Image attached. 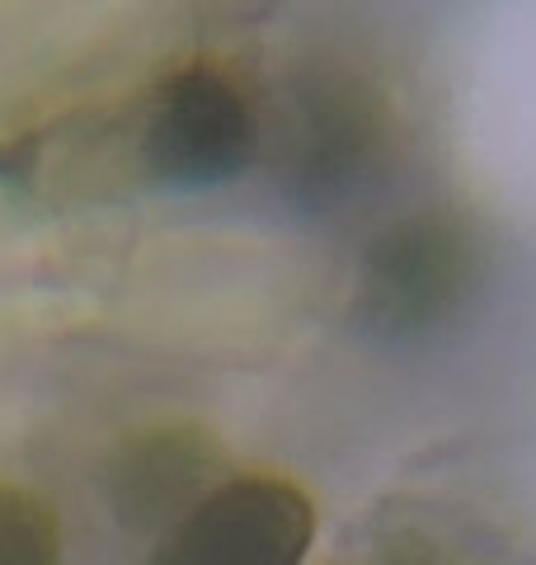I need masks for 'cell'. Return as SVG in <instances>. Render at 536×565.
I'll list each match as a JSON object with an SVG mask.
<instances>
[{"label": "cell", "instance_id": "obj_2", "mask_svg": "<svg viewBox=\"0 0 536 565\" xmlns=\"http://www.w3.org/2000/svg\"><path fill=\"white\" fill-rule=\"evenodd\" d=\"M315 504L288 476H231L179 514L147 565H301Z\"/></svg>", "mask_w": 536, "mask_h": 565}, {"label": "cell", "instance_id": "obj_4", "mask_svg": "<svg viewBox=\"0 0 536 565\" xmlns=\"http://www.w3.org/2000/svg\"><path fill=\"white\" fill-rule=\"evenodd\" d=\"M207 452L189 434H156L147 444L128 448V462L114 471V504L132 523H174L189 504H199V471Z\"/></svg>", "mask_w": 536, "mask_h": 565}, {"label": "cell", "instance_id": "obj_3", "mask_svg": "<svg viewBox=\"0 0 536 565\" xmlns=\"http://www.w3.org/2000/svg\"><path fill=\"white\" fill-rule=\"evenodd\" d=\"M461 278V255L447 226L419 222L400 232L386 250L372 259L367 274V316L386 330H419L447 311L452 288Z\"/></svg>", "mask_w": 536, "mask_h": 565}, {"label": "cell", "instance_id": "obj_1", "mask_svg": "<svg viewBox=\"0 0 536 565\" xmlns=\"http://www.w3.org/2000/svg\"><path fill=\"white\" fill-rule=\"evenodd\" d=\"M259 122L249 99L212 66H184L147 95L137 114V166L160 189L199 193L255 166Z\"/></svg>", "mask_w": 536, "mask_h": 565}, {"label": "cell", "instance_id": "obj_5", "mask_svg": "<svg viewBox=\"0 0 536 565\" xmlns=\"http://www.w3.org/2000/svg\"><path fill=\"white\" fill-rule=\"evenodd\" d=\"M0 565H62V523L33 490L0 486Z\"/></svg>", "mask_w": 536, "mask_h": 565}]
</instances>
